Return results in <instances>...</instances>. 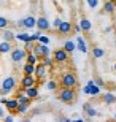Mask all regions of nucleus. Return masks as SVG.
Returning a JSON list of instances; mask_svg holds the SVG:
<instances>
[{
    "label": "nucleus",
    "mask_w": 116,
    "mask_h": 122,
    "mask_svg": "<svg viewBox=\"0 0 116 122\" xmlns=\"http://www.w3.org/2000/svg\"><path fill=\"white\" fill-rule=\"evenodd\" d=\"M103 54H105V51L102 48H94V57L100 59V57H103Z\"/></svg>",
    "instance_id": "5701e85b"
},
{
    "label": "nucleus",
    "mask_w": 116,
    "mask_h": 122,
    "mask_svg": "<svg viewBox=\"0 0 116 122\" xmlns=\"http://www.w3.org/2000/svg\"><path fill=\"white\" fill-rule=\"evenodd\" d=\"M64 51H65V52H72V51H75V43H73V41H65Z\"/></svg>",
    "instance_id": "a211bd4d"
},
{
    "label": "nucleus",
    "mask_w": 116,
    "mask_h": 122,
    "mask_svg": "<svg viewBox=\"0 0 116 122\" xmlns=\"http://www.w3.org/2000/svg\"><path fill=\"white\" fill-rule=\"evenodd\" d=\"M16 111H18V113H26V111H27V106H24V105H18Z\"/></svg>",
    "instance_id": "c756f323"
},
{
    "label": "nucleus",
    "mask_w": 116,
    "mask_h": 122,
    "mask_svg": "<svg viewBox=\"0 0 116 122\" xmlns=\"http://www.w3.org/2000/svg\"><path fill=\"white\" fill-rule=\"evenodd\" d=\"M103 10H105V13H113L115 11V3L113 2H107L105 6H103Z\"/></svg>",
    "instance_id": "412c9836"
},
{
    "label": "nucleus",
    "mask_w": 116,
    "mask_h": 122,
    "mask_svg": "<svg viewBox=\"0 0 116 122\" xmlns=\"http://www.w3.org/2000/svg\"><path fill=\"white\" fill-rule=\"evenodd\" d=\"M21 84H22L24 89H29V87H33V84H35V79H33L32 76H24Z\"/></svg>",
    "instance_id": "9b49d317"
},
{
    "label": "nucleus",
    "mask_w": 116,
    "mask_h": 122,
    "mask_svg": "<svg viewBox=\"0 0 116 122\" xmlns=\"http://www.w3.org/2000/svg\"><path fill=\"white\" fill-rule=\"evenodd\" d=\"M11 59H13V62H21L22 59H26V51H24V49L11 51Z\"/></svg>",
    "instance_id": "39448f33"
},
{
    "label": "nucleus",
    "mask_w": 116,
    "mask_h": 122,
    "mask_svg": "<svg viewBox=\"0 0 116 122\" xmlns=\"http://www.w3.org/2000/svg\"><path fill=\"white\" fill-rule=\"evenodd\" d=\"M38 41H40V45H48V43H49V38H48V36H43V35H40Z\"/></svg>",
    "instance_id": "cd10ccee"
},
{
    "label": "nucleus",
    "mask_w": 116,
    "mask_h": 122,
    "mask_svg": "<svg viewBox=\"0 0 116 122\" xmlns=\"http://www.w3.org/2000/svg\"><path fill=\"white\" fill-rule=\"evenodd\" d=\"M37 27L40 29V30H48V29H49V22H48V19H46V18H40V19H37Z\"/></svg>",
    "instance_id": "1a4fd4ad"
},
{
    "label": "nucleus",
    "mask_w": 116,
    "mask_h": 122,
    "mask_svg": "<svg viewBox=\"0 0 116 122\" xmlns=\"http://www.w3.org/2000/svg\"><path fill=\"white\" fill-rule=\"evenodd\" d=\"M16 38L21 41H26V43H32L30 41V35L29 33H19V35H16Z\"/></svg>",
    "instance_id": "6ab92c4d"
},
{
    "label": "nucleus",
    "mask_w": 116,
    "mask_h": 122,
    "mask_svg": "<svg viewBox=\"0 0 116 122\" xmlns=\"http://www.w3.org/2000/svg\"><path fill=\"white\" fill-rule=\"evenodd\" d=\"M37 95H38V91H37L35 87H29V89H26V97H29V98H35Z\"/></svg>",
    "instance_id": "2eb2a0df"
},
{
    "label": "nucleus",
    "mask_w": 116,
    "mask_h": 122,
    "mask_svg": "<svg viewBox=\"0 0 116 122\" xmlns=\"http://www.w3.org/2000/svg\"><path fill=\"white\" fill-rule=\"evenodd\" d=\"M35 73H37V76H38V78H43L46 75V67L43 65V63L37 65V67H35Z\"/></svg>",
    "instance_id": "f8f14e48"
},
{
    "label": "nucleus",
    "mask_w": 116,
    "mask_h": 122,
    "mask_svg": "<svg viewBox=\"0 0 116 122\" xmlns=\"http://www.w3.org/2000/svg\"><path fill=\"white\" fill-rule=\"evenodd\" d=\"M68 59V52H65L64 49H56L54 52V60L56 62H65Z\"/></svg>",
    "instance_id": "423d86ee"
},
{
    "label": "nucleus",
    "mask_w": 116,
    "mask_h": 122,
    "mask_svg": "<svg viewBox=\"0 0 116 122\" xmlns=\"http://www.w3.org/2000/svg\"><path fill=\"white\" fill-rule=\"evenodd\" d=\"M78 49L81 51V52H86V51H88V48H86V43H84V40H83V38H78Z\"/></svg>",
    "instance_id": "4be33fe9"
},
{
    "label": "nucleus",
    "mask_w": 116,
    "mask_h": 122,
    "mask_svg": "<svg viewBox=\"0 0 116 122\" xmlns=\"http://www.w3.org/2000/svg\"><path fill=\"white\" fill-rule=\"evenodd\" d=\"M6 108L8 109H16L18 108V100H6Z\"/></svg>",
    "instance_id": "aec40b11"
},
{
    "label": "nucleus",
    "mask_w": 116,
    "mask_h": 122,
    "mask_svg": "<svg viewBox=\"0 0 116 122\" xmlns=\"http://www.w3.org/2000/svg\"><path fill=\"white\" fill-rule=\"evenodd\" d=\"M37 57L35 54H27V63H30V65H35V62H37Z\"/></svg>",
    "instance_id": "393cba45"
},
{
    "label": "nucleus",
    "mask_w": 116,
    "mask_h": 122,
    "mask_svg": "<svg viewBox=\"0 0 116 122\" xmlns=\"http://www.w3.org/2000/svg\"><path fill=\"white\" fill-rule=\"evenodd\" d=\"M73 122H84L83 119H76V121H73Z\"/></svg>",
    "instance_id": "e433bc0d"
},
{
    "label": "nucleus",
    "mask_w": 116,
    "mask_h": 122,
    "mask_svg": "<svg viewBox=\"0 0 116 122\" xmlns=\"http://www.w3.org/2000/svg\"><path fill=\"white\" fill-rule=\"evenodd\" d=\"M33 54H35L37 57H48L49 49H48V46H46V45H38V46H35Z\"/></svg>",
    "instance_id": "20e7f679"
},
{
    "label": "nucleus",
    "mask_w": 116,
    "mask_h": 122,
    "mask_svg": "<svg viewBox=\"0 0 116 122\" xmlns=\"http://www.w3.org/2000/svg\"><path fill=\"white\" fill-rule=\"evenodd\" d=\"M6 25H8V21H6L5 18H2V16H0V29H5Z\"/></svg>",
    "instance_id": "c85d7f7f"
},
{
    "label": "nucleus",
    "mask_w": 116,
    "mask_h": 122,
    "mask_svg": "<svg viewBox=\"0 0 116 122\" xmlns=\"http://www.w3.org/2000/svg\"><path fill=\"white\" fill-rule=\"evenodd\" d=\"M80 29H81V30H84V32H89L91 29H92V24H91L89 19L83 18V19L80 21Z\"/></svg>",
    "instance_id": "9d476101"
},
{
    "label": "nucleus",
    "mask_w": 116,
    "mask_h": 122,
    "mask_svg": "<svg viewBox=\"0 0 116 122\" xmlns=\"http://www.w3.org/2000/svg\"><path fill=\"white\" fill-rule=\"evenodd\" d=\"M84 108H86V113H88V116H91V117H94V116L97 114V111H95L92 106H89V105H84Z\"/></svg>",
    "instance_id": "b1692460"
},
{
    "label": "nucleus",
    "mask_w": 116,
    "mask_h": 122,
    "mask_svg": "<svg viewBox=\"0 0 116 122\" xmlns=\"http://www.w3.org/2000/svg\"><path fill=\"white\" fill-rule=\"evenodd\" d=\"M59 32H61V33H62V35H65V33H68V32L72 30V24L68 22V21H62V22H61V25H59Z\"/></svg>",
    "instance_id": "6e6552de"
},
{
    "label": "nucleus",
    "mask_w": 116,
    "mask_h": 122,
    "mask_svg": "<svg viewBox=\"0 0 116 122\" xmlns=\"http://www.w3.org/2000/svg\"><path fill=\"white\" fill-rule=\"evenodd\" d=\"M29 102H30V98H29V97H26V95H19L18 105H24V106H29Z\"/></svg>",
    "instance_id": "f3484780"
},
{
    "label": "nucleus",
    "mask_w": 116,
    "mask_h": 122,
    "mask_svg": "<svg viewBox=\"0 0 116 122\" xmlns=\"http://www.w3.org/2000/svg\"><path fill=\"white\" fill-rule=\"evenodd\" d=\"M62 86L64 87H67V89H72V87H75L76 86V76L73 75V73H65L62 76Z\"/></svg>",
    "instance_id": "f03ea898"
},
{
    "label": "nucleus",
    "mask_w": 116,
    "mask_h": 122,
    "mask_svg": "<svg viewBox=\"0 0 116 122\" xmlns=\"http://www.w3.org/2000/svg\"><path fill=\"white\" fill-rule=\"evenodd\" d=\"M11 51V45H10V41H2L0 43V52L2 54H6Z\"/></svg>",
    "instance_id": "ddd939ff"
},
{
    "label": "nucleus",
    "mask_w": 116,
    "mask_h": 122,
    "mask_svg": "<svg viewBox=\"0 0 116 122\" xmlns=\"http://www.w3.org/2000/svg\"><path fill=\"white\" fill-rule=\"evenodd\" d=\"M56 87H57V84H56L54 81H49V82H48V89H49V91H54Z\"/></svg>",
    "instance_id": "7c9ffc66"
},
{
    "label": "nucleus",
    "mask_w": 116,
    "mask_h": 122,
    "mask_svg": "<svg viewBox=\"0 0 116 122\" xmlns=\"http://www.w3.org/2000/svg\"><path fill=\"white\" fill-rule=\"evenodd\" d=\"M61 22H62V21H61V19H54V22H53V25H54V27H56V29H57L59 25H61Z\"/></svg>",
    "instance_id": "473e14b6"
},
{
    "label": "nucleus",
    "mask_w": 116,
    "mask_h": 122,
    "mask_svg": "<svg viewBox=\"0 0 116 122\" xmlns=\"http://www.w3.org/2000/svg\"><path fill=\"white\" fill-rule=\"evenodd\" d=\"M22 122H32V121H29V119H26V121H22Z\"/></svg>",
    "instance_id": "4c0bfd02"
},
{
    "label": "nucleus",
    "mask_w": 116,
    "mask_h": 122,
    "mask_svg": "<svg viewBox=\"0 0 116 122\" xmlns=\"http://www.w3.org/2000/svg\"><path fill=\"white\" fill-rule=\"evenodd\" d=\"M86 3L89 5V8H97L99 6V0H86Z\"/></svg>",
    "instance_id": "a878e982"
},
{
    "label": "nucleus",
    "mask_w": 116,
    "mask_h": 122,
    "mask_svg": "<svg viewBox=\"0 0 116 122\" xmlns=\"http://www.w3.org/2000/svg\"><path fill=\"white\" fill-rule=\"evenodd\" d=\"M59 98L62 100L64 103H72L73 100H75V92L72 91V89H67V87H64L61 94H59Z\"/></svg>",
    "instance_id": "7ed1b4c3"
},
{
    "label": "nucleus",
    "mask_w": 116,
    "mask_h": 122,
    "mask_svg": "<svg viewBox=\"0 0 116 122\" xmlns=\"http://www.w3.org/2000/svg\"><path fill=\"white\" fill-rule=\"evenodd\" d=\"M115 70H116V63H115Z\"/></svg>",
    "instance_id": "58836bf2"
},
{
    "label": "nucleus",
    "mask_w": 116,
    "mask_h": 122,
    "mask_svg": "<svg viewBox=\"0 0 116 122\" xmlns=\"http://www.w3.org/2000/svg\"><path fill=\"white\" fill-rule=\"evenodd\" d=\"M5 122H13V116H6V117H5Z\"/></svg>",
    "instance_id": "f704fd0d"
},
{
    "label": "nucleus",
    "mask_w": 116,
    "mask_h": 122,
    "mask_svg": "<svg viewBox=\"0 0 116 122\" xmlns=\"http://www.w3.org/2000/svg\"><path fill=\"white\" fill-rule=\"evenodd\" d=\"M3 36H5V41H11V40H13V38H14L13 32H8V30H6V32H5V33H3Z\"/></svg>",
    "instance_id": "bb28decb"
},
{
    "label": "nucleus",
    "mask_w": 116,
    "mask_h": 122,
    "mask_svg": "<svg viewBox=\"0 0 116 122\" xmlns=\"http://www.w3.org/2000/svg\"><path fill=\"white\" fill-rule=\"evenodd\" d=\"M14 86H16V79L13 76L5 78L3 82H2V94H10L14 89Z\"/></svg>",
    "instance_id": "f257e3e1"
},
{
    "label": "nucleus",
    "mask_w": 116,
    "mask_h": 122,
    "mask_svg": "<svg viewBox=\"0 0 116 122\" xmlns=\"http://www.w3.org/2000/svg\"><path fill=\"white\" fill-rule=\"evenodd\" d=\"M103 102H105V103H108V105H111V103H115V102H116V97L113 94H105Z\"/></svg>",
    "instance_id": "dca6fc26"
},
{
    "label": "nucleus",
    "mask_w": 116,
    "mask_h": 122,
    "mask_svg": "<svg viewBox=\"0 0 116 122\" xmlns=\"http://www.w3.org/2000/svg\"><path fill=\"white\" fill-rule=\"evenodd\" d=\"M40 38V33H33V35H30V41H35Z\"/></svg>",
    "instance_id": "2f4dec72"
},
{
    "label": "nucleus",
    "mask_w": 116,
    "mask_h": 122,
    "mask_svg": "<svg viewBox=\"0 0 116 122\" xmlns=\"http://www.w3.org/2000/svg\"><path fill=\"white\" fill-rule=\"evenodd\" d=\"M24 73H26V76H32V75L35 73V65L26 63V65H24Z\"/></svg>",
    "instance_id": "4468645a"
},
{
    "label": "nucleus",
    "mask_w": 116,
    "mask_h": 122,
    "mask_svg": "<svg viewBox=\"0 0 116 122\" xmlns=\"http://www.w3.org/2000/svg\"><path fill=\"white\" fill-rule=\"evenodd\" d=\"M67 122H72V121H67Z\"/></svg>",
    "instance_id": "a19ab883"
},
{
    "label": "nucleus",
    "mask_w": 116,
    "mask_h": 122,
    "mask_svg": "<svg viewBox=\"0 0 116 122\" xmlns=\"http://www.w3.org/2000/svg\"><path fill=\"white\" fill-rule=\"evenodd\" d=\"M115 119H116V114H115Z\"/></svg>",
    "instance_id": "ea45409f"
},
{
    "label": "nucleus",
    "mask_w": 116,
    "mask_h": 122,
    "mask_svg": "<svg viewBox=\"0 0 116 122\" xmlns=\"http://www.w3.org/2000/svg\"><path fill=\"white\" fill-rule=\"evenodd\" d=\"M22 24H24V27H26V29H32V27H35V25H37V19L33 18V16H27L26 19H22Z\"/></svg>",
    "instance_id": "0eeeda50"
},
{
    "label": "nucleus",
    "mask_w": 116,
    "mask_h": 122,
    "mask_svg": "<svg viewBox=\"0 0 116 122\" xmlns=\"http://www.w3.org/2000/svg\"><path fill=\"white\" fill-rule=\"evenodd\" d=\"M51 59H48V57H45V63H43V65H45V67H48V65H51Z\"/></svg>",
    "instance_id": "72a5a7b5"
},
{
    "label": "nucleus",
    "mask_w": 116,
    "mask_h": 122,
    "mask_svg": "<svg viewBox=\"0 0 116 122\" xmlns=\"http://www.w3.org/2000/svg\"><path fill=\"white\" fill-rule=\"evenodd\" d=\"M0 117H3V109L0 108Z\"/></svg>",
    "instance_id": "c9c22d12"
}]
</instances>
